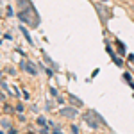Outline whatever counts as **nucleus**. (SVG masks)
I'll list each match as a JSON object with an SVG mask.
<instances>
[{"mask_svg": "<svg viewBox=\"0 0 134 134\" xmlns=\"http://www.w3.org/2000/svg\"><path fill=\"white\" fill-rule=\"evenodd\" d=\"M50 95H54V97L57 95V91H55V88H50Z\"/></svg>", "mask_w": 134, "mask_h": 134, "instance_id": "obj_12", "label": "nucleus"}, {"mask_svg": "<svg viewBox=\"0 0 134 134\" xmlns=\"http://www.w3.org/2000/svg\"><path fill=\"white\" fill-rule=\"evenodd\" d=\"M72 132H73V134H77V132H79V129H77L75 125H72Z\"/></svg>", "mask_w": 134, "mask_h": 134, "instance_id": "obj_11", "label": "nucleus"}, {"mask_svg": "<svg viewBox=\"0 0 134 134\" xmlns=\"http://www.w3.org/2000/svg\"><path fill=\"white\" fill-rule=\"evenodd\" d=\"M59 113H61L63 116H64V118H75V116L79 114L75 107H63V109L59 111Z\"/></svg>", "mask_w": 134, "mask_h": 134, "instance_id": "obj_3", "label": "nucleus"}, {"mask_svg": "<svg viewBox=\"0 0 134 134\" xmlns=\"http://www.w3.org/2000/svg\"><path fill=\"white\" fill-rule=\"evenodd\" d=\"M16 4H18L20 11H25V9H31V7H32L31 0H16Z\"/></svg>", "mask_w": 134, "mask_h": 134, "instance_id": "obj_4", "label": "nucleus"}, {"mask_svg": "<svg viewBox=\"0 0 134 134\" xmlns=\"http://www.w3.org/2000/svg\"><path fill=\"white\" fill-rule=\"evenodd\" d=\"M97 13L100 14V18H102V20H105V11H104V7L100 5V4H97Z\"/></svg>", "mask_w": 134, "mask_h": 134, "instance_id": "obj_6", "label": "nucleus"}, {"mask_svg": "<svg viewBox=\"0 0 134 134\" xmlns=\"http://www.w3.org/2000/svg\"><path fill=\"white\" fill-rule=\"evenodd\" d=\"M20 32L23 34V36H25V38H27V41H29V43H32V38L29 36V32H27V29H25V27H20Z\"/></svg>", "mask_w": 134, "mask_h": 134, "instance_id": "obj_8", "label": "nucleus"}, {"mask_svg": "<svg viewBox=\"0 0 134 134\" xmlns=\"http://www.w3.org/2000/svg\"><path fill=\"white\" fill-rule=\"evenodd\" d=\"M45 124H47V122H45V118H43V116H40V118H38V125L45 127Z\"/></svg>", "mask_w": 134, "mask_h": 134, "instance_id": "obj_10", "label": "nucleus"}, {"mask_svg": "<svg viewBox=\"0 0 134 134\" xmlns=\"http://www.w3.org/2000/svg\"><path fill=\"white\" fill-rule=\"evenodd\" d=\"M23 68H25L27 72L31 73V75H36V68H34V64H31V63H27V64H23Z\"/></svg>", "mask_w": 134, "mask_h": 134, "instance_id": "obj_5", "label": "nucleus"}, {"mask_svg": "<svg viewBox=\"0 0 134 134\" xmlns=\"http://www.w3.org/2000/svg\"><path fill=\"white\" fill-rule=\"evenodd\" d=\"M68 98H70V100H72V104H75V105H79V107H81V105H82V100H79V98H75V97H73V95H68Z\"/></svg>", "mask_w": 134, "mask_h": 134, "instance_id": "obj_7", "label": "nucleus"}, {"mask_svg": "<svg viewBox=\"0 0 134 134\" xmlns=\"http://www.w3.org/2000/svg\"><path fill=\"white\" fill-rule=\"evenodd\" d=\"M82 118H84V122H86V124L90 125L91 129H97V127H98L100 124H105L102 116H100V114L97 113V111H93V109H91V111H86Z\"/></svg>", "mask_w": 134, "mask_h": 134, "instance_id": "obj_2", "label": "nucleus"}, {"mask_svg": "<svg viewBox=\"0 0 134 134\" xmlns=\"http://www.w3.org/2000/svg\"><path fill=\"white\" fill-rule=\"evenodd\" d=\"M2 127H4V129H9V127H11V125H9V122H7L5 118H2Z\"/></svg>", "mask_w": 134, "mask_h": 134, "instance_id": "obj_9", "label": "nucleus"}, {"mask_svg": "<svg viewBox=\"0 0 134 134\" xmlns=\"http://www.w3.org/2000/svg\"><path fill=\"white\" fill-rule=\"evenodd\" d=\"M18 18L20 21L23 23H27L29 27H38L40 25V18H38V14H34V9H25V11H20L18 13Z\"/></svg>", "mask_w": 134, "mask_h": 134, "instance_id": "obj_1", "label": "nucleus"}]
</instances>
